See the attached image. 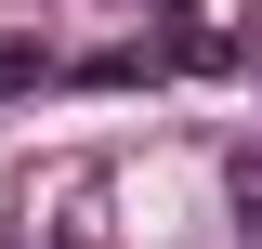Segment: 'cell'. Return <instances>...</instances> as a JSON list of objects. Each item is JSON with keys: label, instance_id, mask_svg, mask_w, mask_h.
<instances>
[{"label": "cell", "instance_id": "6da1fadb", "mask_svg": "<svg viewBox=\"0 0 262 249\" xmlns=\"http://www.w3.org/2000/svg\"><path fill=\"white\" fill-rule=\"evenodd\" d=\"M39 79H53V53H39V39H0V105H13V92H39Z\"/></svg>", "mask_w": 262, "mask_h": 249}, {"label": "cell", "instance_id": "7a4b0ae2", "mask_svg": "<svg viewBox=\"0 0 262 249\" xmlns=\"http://www.w3.org/2000/svg\"><path fill=\"white\" fill-rule=\"evenodd\" d=\"M236 223L262 236V157H236Z\"/></svg>", "mask_w": 262, "mask_h": 249}]
</instances>
